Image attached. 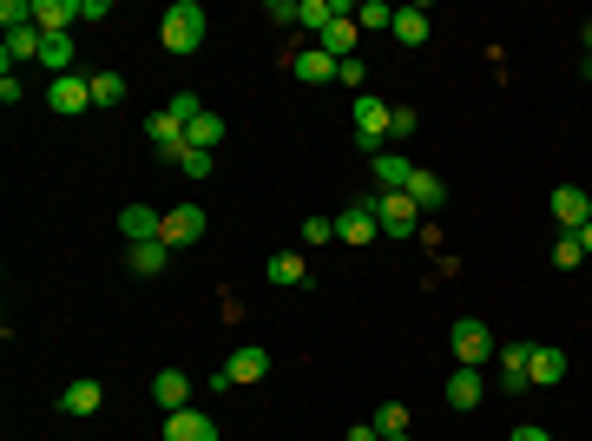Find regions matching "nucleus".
Here are the masks:
<instances>
[{
    "label": "nucleus",
    "instance_id": "c756f323",
    "mask_svg": "<svg viewBox=\"0 0 592 441\" xmlns=\"http://www.w3.org/2000/svg\"><path fill=\"white\" fill-rule=\"evenodd\" d=\"M178 172H185V178H211V172H218V152H198V145H185V152H178Z\"/></svg>",
    "mask_w": 592,
    "mask_h": 441
},
{
    "label": "nucleus",
    "instance_id": "c85d7f7f",
    "mask_svg": "<svg viewBox=\"0 0 592 441\" xmlns=\"http://www.w3.org/2000/svg\"><path fill=\"white\" fill-rule=\"evenodd\" d=\"M349 20H356L362 33H382V27H395V7H382V0H362V7H356Z\"/></svg>",
    "mask_w": 592,
    "mask_h": 441
},
{
    "label": "nucleus",
    "instance_id": "6ab92c4d",
    "mask_svg": "<svg viewBox=\"0 0 592 441\" xmlns=\"http://www.w3.org/2000/svg\"><path fill=\"white\" fill-rule=\"evenodd\" d=\"M99 402H106V389H99L93 376H79V382H66V395H60V415H99Z\"/></svg>",
    "mask_w": 592,
    "mask_h": 441
},
{
    "label": "nucleus",
    "instance_id": "473e14b6",
    "mask_svg": "<svg viewBox=\"0 0 592 441\" xmlns=\"http://www.w3.org/2000/svg\"><path fill=\"white\" fill-rule=\"evenodd\" d=\"M408 132H421V112L415 106H395L389 112V139H408Z\"/></svg>",
    "mask_w": 592,
    "mask_h": 441
},
{
    "label": "nucleus",
    "instance_id": "9b49d317",
    "mask_svg": "<svg viewBox=\"0 0 592 441\" xmlns=\"http://www.w3.org/2000/svg\"><path fill=\"white\" fill-rule=\"evenodd\" d=\"M152 402H158L165 415L191 409V376H185V369H158V376H152Z\"/></svg>",
    "mask_w": 592,
    "mask_h": 441
},
{
    "label": "nucleus",
    "instance_id": "a211bd4d",
    "mask_svg": "<svg viewBox=\"0 0 592 441\" xmlns=\"http://www.w3.org/2000/svg\"><path fill=\"white\" fill-rule=\"evenodd\" d=\"M527 356L533 343H500V389L507 395H527Z\"/></svg>",
    "mask_w": 592,
    "mask_h": 441
},
{
    "label": "nucleus",
    "instance_id": "ea45409f",
    "mask_svg": "<svg viewBox=\"0 0 592 441\" xmlns=\"http://www.w3.org/2000/svg\"><path fill=\"white\" fill-rule=\"evenodd\" d=\"M579 244H586V257H592V218H586V224H579Z\"/></svg>",
    "mask_w": 592,
    "mask_h": 441
},
{
    "label": "nucleus",
    "instance_id": "0eeeda50",
    "mask_svg": "<svg viewBox=\"0 0 592 441\" xmlns=\"http://www.w3.org/2000/svg\"><path fill=\"white\" fill-rule=\"evenodd\" d=\"M336 237H343V244H375V237H382V218H375V198H356V205H349L343 218H336Z\"/></svg>",
    "mask_w": 592,
    "mask_h": 441
},
{
    "label": "nucleus",
    "instance_id": "f704fd0d",
    "mask_svg": "<svg viewBox=\"0 0 592 441\" xmlns=\"http://www.w3.org/2000/svg\"><path fill=\"white\" fill-rule=\"evenodd\" d=\"M329 237H336V218H303V244H329Z\"/></svg>",
    "mask_w": 592,
    "mask_h": 441
},
{
    "label": "nucleus",
    "instance_id": "f257e3e1",
    "mask_svg": "<svg viewBox=\"0 0 592 441\" xmlns=\"http://www.w3.org/2000/svg\"><path fill=\"white\" fill-rule=\"evenodd\" d=\"M204 27H211V20H204L198 0H172L165 20H158V40H165V53H198L204 47Z\"/></svg>",
    "mask_w": 592,
    "mask_h": 441
},
{
    "label": "nucleus",
    "instance_id": "9d476101",
    "mask_svg": "<svg viewBox=\"0 0 592 441\" xmlns=\"http://www.w3.org/2000/svg\"><path fill=\"white\" fill-rule=\"evenodd\" d=\"M408 198H415V211H421V218H435V211L441 205H448V185H441V178L435 172H428V165H415V172H408Z\"/></svg>",
    "mask_w": 592,
    "mask_h": 441
},
{
    "label": "nucleus",
    "instance_id": "4468645a",
    "mask_svg": "<svg viewBox=\"0 0 592 441\" xmlns=\"http://www.w3.org/2000/svg\"><path fill=\"white\" fill-rule=\"evenodd\" d=\"M158 231H165V211H152V205H125L119 211V237L125 244H152Z\"/></svg>",
    "mask_w": 592,
    "mask_h": 441
},
{
    "label": "nucleus",
    "instance_id": "dca6fc26",
    "mask_svg": "<svg viewBox=\"0 0 592 441\" xmlns=\"http://www.w3.org/2000/svg\"><path fill=\"white\" fill-rule=\"evenodd\" d=\"M73 20H79V0H33V27L47 33V40H60Z\"/></svg>",
    "mask_w": 592,
    "mask_h": 441
},
{
    "label": "nucleus",
    "instance_id": "7c9ffc66",
    "mask_svg": "<svg viewBox=\"0 0 592 441\" xmlns=\"http://www.w3.org/2000/svg\"><path fill=\"white\" fill-rule=\"evenodd\" d=\"M125 99V79L119 73H93V106H119Z\"/></svg>",
    "mask_w": 592,
    "mask_h": 441
},
{
    "label": "nucleus",
    "instance_id": "39448f33",
    "mask_svg": "<svg viewBox=\"0 0 592 441\" xmlns=\"http://www.w3.org/2000/svg\"><path fill=\"white\" fill-rule=\"evenodd\" d=\"M224 376H231L237 389H250V382H264V376H270V349H264V343H237L231 356H224Z\"/></svg>",
    "mask_w": 592,
    "mask_h": 441
},
{
    "label": "nucleus",
    "instance_id": "2eb2a0df",
    "mask_svg": "<svg viewBox=\"0 0 592 441\" xmlns=\"http://www.w3.org/2000/svg\"><path fill=\"white\" fill-rule=\"evenodd\" d=\"M441 395H448V409H461V415H468V409H481L487 376H481V369H454V376H448V389H441Z\"/></svg>",
    "mask_w": 592,
    "mask_h": 441
},
{
    "label": "nucleus",
    "instance_id": "4c0bfd02",
    "mask_svg": "<svg viewBox=\"0 0 592 441\" xmlns=\"http://www.w3.org/2000/svg\"><path fill=\"white\" fill-rule=\"evenodd\" d=\"M343 441H382V428H375V422H356V428H349Z\"/></svg>",
    "mask_w": 592,
    "mask_h": 441
},
{
    "label": "nucleus",
    "instance_id": "c9c22d12",
    "mask_svg": "<svg viewBox=\"0 0 592 441\" xmlns=\"http://www.w3.org/2000/svg\"><path fill=\"white\" fill-rule=\"evenodd\" d=\"M336 79H343L349 93H369V66H362V60H343V73H336Z\"/></svg>",
    "mask_w": 592,
    "mask_h": 441
},
{
    "label": "nucleus",
    "instance_id": "a878e982",
    "mask_svg": "<svg viewBox=\"0 0 592 441\" xmlns=\"http://www.w3.org/2000/svg\"><path fill=\"white\" fill-rule=\"evenodd\" d=\"M185 145H198V152H218V145H224V119H218V112H198V119L185 126Z\"/></svg>",
    "mask_w": 592,
    "mask_h": 441
},
{
    "label": "nucleus",
    "instance_id": "b1692460",
    "mask_svg": "<svg viewBox=\"0 0 592 441\" xmlns=\"http://www.w3.org/2000/svg\"><path fill=\"white\" fill-rule=\"evenodd\" d=\"M356 40H362V27L356 20H329V33L316 40L323 53H336V60H356Z\"/></svg>",
    "mask_w": 592,
    "mask_h": 441
},
{
    "label": "nucleus",
    "instance_id": "412c9836",
    "mask_svg": "<svg viewBox=\"0 0 592 441\" xmlns=\"http://www.w3.org/2000/svg\"><path fill=\"white\" fill-rule=\"evenodd\" d=\"M395 40L402 47H428V33H435V20H428V7H395Z\"/></svg>",
    "mask_w": 592,
    "mask_h": 441
},
{
    "label": "nucleus",
    "instance_id": "a19ab883",
    "mask_svg": "<svg viewBox=\"0 0 592 441\" xmlns=\"http://www.w3.org/2000/svg\"><path fill=\"white\" fill-rule=\"evenodd\" d=\"M586 53H592V20H586Z\"/></svg>",
    "mask_w": 592,
    "mask_h": 441
},
{
    "label": "nucleus",
    "instance_id": "f3484780",
    "mask_svg": "<svg viewBox=\"0 0 592 441\" xmlns=\"http://www.w3.org/2000/svg\"><path fill=\"white\" fill-rule=\"evenodd\" d=\"M145 139L158 145V158H172V165H178V152H185V126H178L172 112H152V119H145Z\"/></svg>",
    "mask_w": 592,
    "mask_h": 441
},
{
    "label": "nucleus",
    "instance_id": "1a4fd4ad",
    "mask_svg": "<svg viewBox=\"0 0 592 441\" xmlns=\"http://www.w3.org/2000/svg\"><path fill=\"white\" fill-rule=\"evenodd\" d=\"M165 441H218V415H204V409L165 415Z\"/></svg>",
    "mask_w": 592,
    "mask_h": 441
},
{
    "label": "nucleus",
    "instance_id": "cd10ccee",
    "mask_svg": "<svg viewBox=\"0 0 592 441\" xmlns=\"http://www.w3.org/2000/svg\"><path fill=\"white\" fill-rule=\"evenodd\" d=\"M586 264V244H579V231H560L553 237V270H579Z\"/></svg>",
    "mask_w": 592,
    "mask_h": 441
},
{
    "label": "nucleus",
    "instance_id": "ddd939ff",
    "mask_svg": "<svg viewBox=\"0 0 592 441\" xmlns=\"http://www.w3.org/2000/svg\"><path fill=\"white\" fill-rule=\"evenodd\" d=\"M560 376H566V349L533 343V356H527V389H553Z\"/></svg>",
    "mask_w": 592,
    "mask_h": 441
},
{
    "label": "nucleus",
    "instance_id": "6e6552de",
    "mask_svg": "<svg viewBox=\"0 0 592 441\" xmlns=\"http://www.w3.org/2000/svg\"><path fill=\"white\" fill-rule=\"evenodd\" d=\"M47 106H53V112H66V119H73V112H86V106H93V79H86V73L53 79V86H47Z\"/></svg>",
    "mask_w": 592,
    "mask_h": 441
},
{
    "label": "nucleus",
    "instance_id": "aec40b11",
    "mask_svg": "<svg viewBox=\"0 0 592 441\" xmlns=\"http://www.w3.org/2000/svg\"><path fill=\"white\" fill-rule=\"evenodd\" d=\"M553 218H560V231H579V224L592 218V198L579 185H560L553 191Z\"/></svg>",
    "mask_w": 592,
    "mask_h": 441
},
{
    "label": "nucleus",
    "instance_id": "79ce46f5",
    "mask_svg": "<svg viewBox=\"0 0 592 441\" xmlns=\"http://www.w3.org/2000/svg\"><path fill=\"white\" fill-rule=\"evenodd\" d=\"M382 441H408V435H382Z\"/></svg>",
    "mask_w": 592,
    "mask_h": 441
},
{
    "label": "nucleus",
    "instance_id": "20e7f679",
    "mask_svg": "<svg viewBox=\"0 0 592 441\" xmlns=\"http://www.w3.org/2000/svg\"><path fill=\"white\" fill-rule=\"evenodd\" d=\"M389 112L395 106H382L375 93H356V145L362 152H382V139H389Z\"/></svg>",
    "mask_w": 592,
    "mask_h": 441
},
{
    "label": "nucleus",
    "instance_id": "2f4dec72",
    "mask_svg": "<svg viewBox=\"0 0 592 441\" xmlns=\"http://www.w3.org/2000/svg\"><path fill=\"white\" fill-rule=\"evenodd\" d=\"M375 428H382V435H408V409L402 402H382V409H375Z\"/></svg>",
    "mask_w": 592,
    "mask_h": 441
},
{
    "label": "nucleus",
    "instance_id": "393cba45",
    "mask_svg": "<svg viewBox=\"0 0 592 441\" xmlns=\"http://www.w3.org/2000/svg\"><path fill=\"white\" fill-rule=\"evenodd\" d=\"M408 172H415V165H408L402 152H375V191H402Z\"/></svg>",
    "mask_w": 592,
    "mask_h": 441
},
{
    "label": "nucleus",
    "instance_id": "f8f14e48",
    "mask_svg": "<svg viewBox=\"0 0 592 441\" xmlns=\"http://www.w3.org/2000/svg\"><path fill=\"white\" fill-rule=\"evenodd\" d=\"M290 73L303 79V86H329V79L343 73V60H336V53H323V47H303V53L290 60Z\"/></svg>",
    "mask_w": 592,
    "mask_h": 441
},
{
    "label": "nucleus",
    "instance_id": "e433bc0d",
    "mask_svg": "<svg viewBox=\"0 0 592 441\" xmlns=\"http://www.w3.org/2000/svg\"><path fill=\"white\" fill-rule=\"evenodd\" d=\"M0 99H7V106H20V99H27V86H20V73H0Z\"/></svg>",
    "mask_w": 592,
    "mask_h": 441
},
{
    "label": "nucleus",
    "instance_id": "bb28decb",
    "mask_svg": "<svg viewBox=\"0 0 592 441\" xmlns=\"http://www.w3.org/2000/svg\"><path fill=\"white\" fill-rule=\"evenodd\" d=\"M40 66H47L53 79H66V73H73V33H60V40H47V47H40Z\"/></svg>",
    "mask_w": 592,
    "mask_h": 441
},
{
    "label": "nucleus",
    "instance_id": "4be33fe9",
    "mask_svg": "<svg viewBox=\"0 0 592 441\" xmlns=\"http://www.w3.org/2000/svg\"><path fill=\"white\" fill-rule=\"evenodd\" d=\"M125 264L139 270V277H158V270L172 264V244H165V237H152V244H125Z\"/></svg>",
    "mask_w": 592,
    "mask_h": 441
},
{
    "label": "nucleus",
    "instance_id": "58836bf2",
    "mask_svg": "<svg viewBox=\"0 0 592 441\" xmlns=\"http://www.w3.org/2000/svg\"><path fill=\"white\" fill-rule=\"evenodd\" d=\"M514 441H553V435H546V428H533V422H527V428H514Z\"/></svg>",
    "mask_w": 592,
    "mask_h": 441
},
{
    "label": "nucleus",
    "instance_id": "72a5a7b5",
    "mask_svg": "<svg viewBox=\"0 0 592 441\" xmlns=\"http://www.w3.org/2000/svg\"><path fill=\"white\" fill-rule=\"evenodd\" d=\"M165 112H172L178 126H191V119L204 112V99H198V93H172V106H165Z\"/></svg>",
    "mask_w": 592,
    "mask_h": 441
},
{
    "label": "nucleus",
    "instance_id": "7ed1b4c3",
    "mask_svg": "<svg viewBox=\"0 0 592 441\" xmlns=\"http://www.w3.org/2000/svg\"><path fill=\"white\" fill-rule=\"evenodd\" d=\"M375 198V218H382V237H421V211H415V198L408 191H369Z\"/></svg>",
    "mask_w": 592,
    "mask_h": 441
},
{
    "label": "nucleus",
    "instance_id": "423d86ee",
    "mask_svg": "<svg viewBox=\"0 0 592 441\" xmlns=\"http://www.w3.org/2000/svg\"><path fill=\"white\" fill-rule=\"evenodd\" d=\"M158 237H165L172 251H191V244L204 237V205H172V211H165V231H158Z\"/></svg>",
    "mask_w": 592,
    "mask_h": 441
},
{
    "label": "nucleus",
    "instance_id": "5701e85b",
    "mask_svg": "<svg viewBox=\"0 0 592 441\" xmlns=\"http://www.w3.org/2000/svg\"><path fill=\"white\" fill-rule=\"evenodd\" d=\"M270 284H290V290H303V284H310V264H303V257H296V251H270Z\"/></svg>",
    "mask_w": 592,
    "mask_h": 441
},
{
    "label": "nucleus",
    "instance_id": "f03ea898",
    "mask_svg": "<svg viewBox=\"0 0 592 441\" xmlns=\"http://www.w3.org/2000/svg\"><path fill=\"white\" fill-rule=\"evenodd\" d=\"M448 349H454V369H487V356H500L494 330H487L481 316H461L448 330Z\"/></svg>",
    "mask_w": 592,
    "mask_h": 441
}]
</instances>
